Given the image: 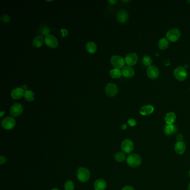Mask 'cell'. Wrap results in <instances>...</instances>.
Segmentation results:
<instances>
[{"label": "cell", "mask_w": 190, "mask_h": 190, "mask_svg": "<svg viewBox=\"0 0 190 190\" xmlns=\"http://www.w3.org/2000/svg\"><path fill=\"white\" fill-rule=\"evenodd\" d=\"M126 161L128 165L132 168L138 167L142 163L141 157L136 153H132L128 155Z\"/></svg>", "instance_id": "cell-1"}, {"label": "cell", "mask_w": 190, "mask_h": 190, "mask_svg": "<svg viewBox=\"0 0 190 190\" xmlns=\"http://www.w3.org/2000/svg\"><path fill=\"white\" fill-rule=\"evenodd\" d=\"M76 176L80 182H86L89 179L90 173L88 169L85 167H80L77 171Z\"/></svg>", "instance_id": "cell-2"}, {"label": "cell", "mask_w": 190, "mask_h": 190, "mask_svg": "<svg viewBox=\"0 0 190 190\" xmlns=\"http://www.w3.org/2000/svg\"><path fill=\"white\" fill-rule=\"evenodd\" d=\"M174 76L179 81H183L186 79L188 73L186 70L183 66H178L174 70Z\"/></svg>", "instance_id": "cell-3"}, {"label": "cell", "mask_w": 190, "mask_h": 190, "mask_svg": "<svg viewBox=\"0 0 190 190\" xmlns=\"http://www.w3.org/2000/svg\"><path fill=\"white\" fill-rule=\"evenodd\" d=\"M181 36V33L178 29L174 28L169 30L166 34L167 38L172 42H176L177 41Z\"/></svg>", "instance_id": "cell-4"}, {"label": "cell", "mask_w": 190, "mask_h": 190, "mask_svg": "<svg viewBox=\"0 0 190 190\" xmlns=\"http://www.w3.org/2000/svg\"><path fill=\"white\" fill-rule=\"evenodd\" d=\"M16 125V120L13 117H7L2 120L1 125L3 128L10 130L15 127Z\"/></svg>", "instance_id": "cell-5"}, {"label": "cell", "mask_w": 190, "mask_h": 190, "mask_svg": "<svg viewBox=\"0 0 190 190\" xmlns=\"http://www.w3.org/2000/svg\"><path fill=\"white\" fill-rule=\"evenodd\" d=\"M111 63L115 68L120 69L124 66L125 60L120 55H113L111 58Z\"/></svg>", "instance_id": "cell-6"}, {"label": "cell", "mask_w": 190, "mask_h": 190, "mask_svg": "<svg viewBox=\"0 0 190 190\" xmlns=\"http://www.w3.org/2000/svg\"><path fill=\"white\" fill-rule=\"evenodd\" d=\"M106 94L109 97H114L116 95L118 92V88L117 85L113 83H109L106 85L105 88Z\"/></svg>", "instance_id": "cell-7"}, {"label": "cell", "mask_w": 190, "mask_h": 190, "mask_svg": "<svg viewBox=\"0 0 190 190\" xmlns=\"http://www.w3.org/2000/svg\"><path fill=\"white\" fill-rule=\"evenodd\" d=\"M121 148L125 153H130L134 149V143L130 139H125L122 142Z\"/></svg>", "instance_id": "cell-8"}, {"label": "cell", "mask_w": 190, "mask_h": 190, "mask_svg": "<svg viewBox=\"0 0 190 190\" xmlns=\"http://www.w3.org/2000/svg\"><path fill=\"white\" fill-rule=\"evenodd\" d=\"M160 74L159 69L155 65H151L147 69V75L150 79H156L157 78Z\"/></svg>", "instance_id": "cell-9"}, {"label": "cell", "mask_w": 190, "mask_h": 190, "mask_svg": "<svg viewBox=\"0 0 190 190\" xmlns=\"http://www.w3.org/2000/svg\"><path fill=\"white\" fill-rule=\"evenodd\" d=\"M24 111L23 106L19 103H15L12 106L10 109V113L14 117H18Z\"/></svg>", "instance_id": "cell-10"}, {"label": "cell", "mask_w": 190, "mask_h": 190, "mask_svg": "<svg viewBox=\"0 0 190 190\" xmlns=\"http://www.w3.org/2000/svg\"><path fill=\"white\" fill-rule=\"evenodd\" d=\"M45 43L46 44V45L49 46L51 48H55L58 46V40L56 37L52 35H48L45 36Z\"/></svg>", "instance_id": "cell-11"}, {"label": "cell", "mask_w": 190, "mask_h": 190, "mask_svg": "<svg viewBox=\"0 0 190 190\" xmlns=\"http://www.w3.org/2000/svg\"><path fill=\"white\" fill-rule=\"evenodd\" d=\"M138 59V55L134 52H130L125 57V62L129 66L135 65Z\"/></svg>", "instance_id": "cell-12"}, {"label": "cell", "mask_w": 190, "mask_h": 190, "mask_svg": "<svg viewBox=\"0 0 190 190\" xmlns=\"http://www.w3.org/2000/svg\"><path fill=\"white\" fill-rule=\"evenodd\" d=\"M186 146L183 142H177L174 145V151L178 155H182L185 153Z\"/></svg>", "instance_id": "cell-13"}, {"label": "cell", "mask_w": 190, "mask_h": 190, "mask_svg": "<svg viewBox=\"0 0 190 190\" xmlns=\"http://www.w3.org/2000/svg\"><path fill=\"white\" fill-rule=\"evenodd\" d=\"M123 76L125 78H132L134 75V70L133 68L130 67V66H125L123 68L122 70L121 71Z\"/></svg>", "instance_id": "cell-14"}, {"label": "cell", "mask_w": 190, "mask_h": 190, "mask_svg": "<svg viewBox=\"0 0 190 190\" xmlns=\"http://www.w3.org/2000/svg\"><path fill=\"white\" fill-rule=\"evenodd\" d=\"M117 20L121 23H124L128 20V14L125 10H120L117 12Z\"/></svg>", "instance_id": "cell-15"}, {"label": "cell", "mask_w": 190, "mask_h": 190, "mask_svg": "<svg viewBox=\"0 0 190 190\" xmlns=\"http://www.w3.org/2000/svg\"><path fill=\"white\" fill-rule=\"evenodd\" d=\"M154 111V107L151 105H146L142 106L139 109V113L142 115H148Z\"/></svg>", "instance_id": "cell-16"}, {"label": "cell", "mask_w": 190, "mask_h": 190, "mask_svg": "<svg viewBox=\"0 0 190 190\" xmlns=\"http://www.w3.org/2000/svg\"><path fill=\"white\" fill-rule=\"evenodd\" d=\"M25 92L21 88H16L12 90L11 95L14 99H19L24 95Z\"/></svg>", "instance_id": "cell-17"}, {"label": "cell", "mask_w": 190, "mask_h": 190, "mask_svg": "<svg viewBox=\"0 0 190 190\" xmlns=\"http://www.w3.org/2000/svg\"><path fill=\"white\" fill-rule=\"evenodd\" d=\"M106 186V182L104 179H98L95 181L94 188L95 190H105Z\"/></svg>", "instance_id": "cell-18"}, {"label": "cell", "mask_w": 190, "mask_h": 190, "mask_svg": "<svg viewBox=\"0 0 190 190\" xmlns=\"http://www.w3.org/2000/svg\"><path fill=\"white\" fill-rule=\"evenodd\" d=\"M176 131V126L174 124H166L164 128V132L167 136L174 134Z\"/></svg>", "instance_id": "cell-19"}, {"label": "cell", "mask_w": 190, "mask_h": 190, "mask_svg": "<svg viewBox=\"0 0 190 190\" xmlns=\"http://www.w3.org/2000/svg\"><path fill=\"white\" fill-rule=\"evenodd\" d=\"M176 119V116L173 112H170L166 114L165 122L167 124H173Z\"/></svg>", "instance_id": "cell-20"}, {"label": "cell", "mask_w": 190, "mask_h": 190, "mask_svg": "<svg viewBox=\"0 0 190 190\" xmlns=\"http://www.w3.org/2000/svg\"><path fill=\"white\" fill-rule=\"evenodd\" d=\"M44 40L42 36H38L34 38L33 41V46L36 48H39L43 45Z\"/></svg>", "instance_id": "cell-21"}, {"label": "cell", "mask_w": 190, "mask_h": 190, "mask_svg": "<svg viewBox=\"0 0 190 190\" xmlns=\"http://www.w3.org/2000/svg\"><path fill=\"white\" fill-rule=\"evenodd\" d=\"M86 49L90 54H94L97 50V46L95 43L90 41L86 44Z\"/></svg>", "instance_id": "cell-22"}, {"label": "cell", "mask_w": 190, "mask_h": 190, "mask_svg": "<svg viewBox=\"0 0 190 190\" xmlns=\"http://www.w3.org/2000/svg\"><path fill=\"white\" fill-rule=\"evenodd\" d=\"M169 43L166 38H161L158 41V47L161 50H165L169 47Z\"/></svg>", "instance_id": "cell-23"}, {"label": "cell", "mask_w": 190, "mask_h": 190, "mask_svg": "<svg viewBox=\"0 0 190 190\" xmlns=\"http://www.w3.org/2000/svg\"><path fill=\"white\" fill-rule=\"evenodd\" d=\"M110 75L113 78L118 79L121 76L122 72L120 71L119 69L114 68L113 69H111V70L110 71Z\"/></svg>", "instance_id": "cell-24"}, {"label": "cell", "mask_w": 190, "mask_h": 190, "mask_svg": "<svg viewBox=\"0 0 190 190\" xmlns=\"http://www.w3.org/2000/svg\"><path fill=\"white\" fill-rule=\"evenodd\" d=\"M24 96L25 99L29 102H32L34 100V98H35L34 93L31 90H27L25 92Z\"/></svg>", "instance_id": "cell-25"}, {"label": "cell", "mask_w": 190, "mask_h": 190, "mask_svg": "<svg viewBox=\"0 0 190 190\" xmlns=\"http://www.w3.org/2000/svg\"><path fill=\"white\" fill-rule=\"evenodd\" d=\"M115 160L118 162H122L126 159L125 155L123 152H118L114 156Z\"/></svg>", "instance_id": "cell-26"}, {"label": "cell", "mask_w": 190, "mask_h": 190, "mask_svg": "<svg viewBox=\"0 0 190 190\" xmlns=\"http://www.w3.org/2000/svg\"><path fill=\"white\" fill-rule=\"evenodd\" d=\"M50 30L49 27L46 26V25H42L39 27L38 33H40L43 35L48 36L49 35Z\"/></svg>", "instance_id": "cell-27"}, {"label": "cell", "mask_w": 190, "mask_h": 190, "mask_svg": "<svg viewBox=\"0 0 190 190\" xmlns=\"http://www.w3.org/2000/svg\"><path fill=\"white\" fill-rule=\"evenodd\" d=\"M142 63L145 66H149L152 64V58L148 55H145L142 59Z\"/></svg>", "instance_id": "cell-28"}, {"label": "cell", "mask_w": 190, "mask_h": 190, "mask_svg": "<svg viewBox=\"0 0 190 190\" xmlns=\"http://www.w3.org/2000/svg\"><path fill=\"white\" fill-rule=\"evenodd\" d=\"M64 188L65 190H74L75 188V185L72 181L69 180L65 182Z\"/></svg>", "instance_id": "cell-29"}, {"label": "cell", "mask_w": 190, "mask_h": 190, "mask_svg": "<svg viewBox=\"0 0 190 190\" xmlns=\"http://www.w3.org/2000/svg\"><path fill=\"white\" fill-rule=\"evenodd\" d=\"M1 20L3 22L5 23H8L10 21V16L7 15H3L2 16H1Z\"/></svg>", "instance_id": "cell-30"}, {"label": "cell", "mask_w": 190, "mask_h": 190, "mask_svg": "<svg viewBox=\"0 0 190 190\" xmlns=\"http://www.w3.org/2000/svg\"><path fill=\"white\" fill-rule=\"evenodd\" d=\"M128 124L131 127H134L136 125L137 122H136V120H134V119H129L128 120Z\"/></svg>", "instance_id": "cell-31"}, {"label": "cell", "mask_w": 190, "mask_h": 190, "mask_svg": "<svg viewBox=\"0 0 190 190\" xmlns=\"http://www.w3.org/2000/svg\"><path fill=\"white\" fill-rule=\"evenodd\" d=\"M60 31H61V35H62L63 37H65V36H66L68 35V30H66L65 29H61V30H60Z\"/></svg>", "instance_id": "cell-32"}, {"label": "cell", "mask_w": 190, "mask_h": 190, "mask_svg": "<svg viewBox=\"0 0 190 190\" xmlns=\"http://www.w3.org/2000/svg\"><path fill=\"white\" fill-rule=\"evenodd\" d=\"M6 158L5 157L3 156H0V164L2 165L3 164L6 163Z\"/></svg>", "instance_id": "cell-33"}, {"label": "cell", "mask_w": 190, "mask_h": 190, "mask_svg": "<svg viewBox=\"0 0 190 190\" xmlns=\"http://www.w3.org/2000/svg\"><path fill=\"white\" fill-rule=\"evenodd\" d=\"M121 190H135L134 189V188L132 187V186H129V185H127V186H124V188H123Z\"/></svg>", "instance_id": "cell-34"}, {"label": "cell", "mask_w": 190, "mask_h": 190, "mask_svg": "<svg viewBox=\"0 0 190 190\" xmlns=\"http://www.w3.org/2000/svg\"><path fill=\"white\" fill-rule=\"evenodd\" d=\"M177 140L178 141V142H182L183 141V136L181 134H179L177 136Z\"/></svg>", "instance_id": "cell-35"}, {"label": "cell", "mask_w": 190, "mask_h": 190, "mask_svg": "<svg viewBox=\"0 0 190 190\" xmlns=\"http://www.w3.org/2000/svg\"><path fill=\"white\" fill-rule=\"evenodd\" d=\"M21 88L23 90L24 92H26V91L28 90H27L28 87H27L26 85H22L21 87Z\"/></svg>", "instance_id": "cell-36"}, {"label": "cell", "mask_w": 190, "mask_h": 190, "mask_svg": "<svg viewBox=\"0 0 190 190\" xmlns=\"http://www.w3.org/2000/svg\"><path fill=\"white\" fill-rule=\"evenodd\" d=\"M108 2L109 3H110L111 5H114L115 3H117V1H115V0H111V1H108Z\"/></svg>", "instance_id": "cell-37"}, {"label": "cell", "mask_w": 190, "mask_h": 190, "mask_svg": "<svg viewBox=\"0 0 190 190\" xmlns=\"http://www.w3.org/2000/svg\"><path fill=\"white\" fill-rule=\"evenodd\" d=\"M127 125L125 124H123V125H122V127H121V128H122V129H123V130H124V129H127Z\"/></svg>", "instance_id": "cell-38"}, {"label": "cell", "mask_w": 190, "mask_h": 190, "mask_svg": "<svg viewBox=\"0 0 190 190\" xmlns=\"http://www.w3.org/2000/svg\"><path fill=\"white\" fill-rule=\"evenodd\" d=\"M4 114H5V112H4V111H1V114H0V116H1V117H2L3 115Z\"/></svg>", "instance_id": "cell-39"}, {"label": "cell", "mask_w": 190, "mask_h": 190, "mask_svg": "<svg viewBox=\"0 0 190 190\" xmlns=\"http://www.w3.org/2000/svg\"><path fill=\"white\" fill-rule=\"evenodd\" d=\"M188 190H190V183L188 184Z\"/></svg>", "instance_id": "cell-40"}, {"label": "cell", "mask_w": 190, "mask_h": 190, "mask_svg": "<svg viewBox=\"0 0 190 190\" xmlns=\"http://www.w3.org/2000/svg\"><path fill=\"white\" fill-rule=\"evenodd\" d=\"M51 190H59V189H57V188H53V189H52Z\"/></svg>", "instance_id": "cell-41"}, {"label": "cell", "mask_w": 190, "mask_h": 190, "mask_svg": "<svg viewBox=\"0 0 190 190\" xmlns=\"http://www.w3.org/2000/svg\"><path fill=\"white\" fill-rule=\"evenodd\" d=\"M188 175H189V177H190V170L189 171V172H188Z\"/></svg>", "instance_id": "cell-42"}]
</instances>
